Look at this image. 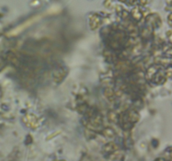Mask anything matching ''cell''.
I'll use <instances>...</instances> for the list:
<instances>
[{
  "label": "cell",
  "mask_w": 172,
  "mask_h": 161,
  "mask_svg": "<svg viewBox=\"0 0 172 161\" xmlns=\"http://www.w3.org/2000/svg\"><path fill=\"white\" fill-rule=\"evenodd\" d=\"M156 161H166V160H161V159H160V160H157Z\"/></svg>",
  "instance_id": "obj_1"
}]
</instances>
